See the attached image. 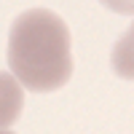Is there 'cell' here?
<instances>
[{
	"mask_svg": "<svg viewBox=\"0 0 134 134\" xmlns=\"http://www.w3.org/2000/svg\"><path fill=\"white\" fill-rule=\"evenodd\" d=\"M8 67L27 91H57L72 75V40L64 19L48 8L19 14L8 35Z\"/></svg>",
	"mask_w": 134,
	"mask_h": 134,
	"instance_id": "6da1fadb",
	"label": "cell"
},
{
	"mask_svg": "<svg viewBox=\"0 0 134 134\" xmlns=\"http://www.w3.org/2000/svg\"><path fill=\"white\" fill-rule=\"evenodd\" d=\"M24 107V86L14 72L0 70V131H8L19 121Z\"/></svg>",
	"mask_w": 134,
	"mask_h": 134,
	"instance_id": "7a4b0ae2",
	"label": "cell"
},
{
	"mask_svg": "<svg viewBox=\"0 0 134 134\" xmlns=\"http://www.w3.org/2000/svg\"><path fill=\"white\" fill-rule=\"evenodd\" d=\"M110 62H113V70L118 78L124 81H134V21L131 27L118 38V43L113 46L110 54Z\"/></svg>",
	"mask_w": 134,
	"mask_h": 134,
	"instance_id": "3957f363",
	"label": "cell"
},
{
	"mask_svg": "<svg viewBox=\"0 0 134 134\" xmlns=\"http://www.w3.org/2000/svg\"><path fill=\"white\" fill-rule=\"evenodd\" d=\"M99 3L121 16H134V0H99Z\"/></svg>",
	"mask_w": 134,
	"mask_h": 134,
	"instance_id": "277c9868",
	"label": "cell"
}]
</instances>
